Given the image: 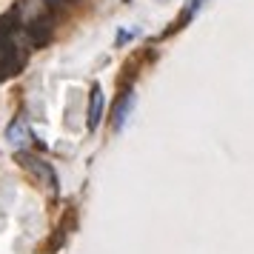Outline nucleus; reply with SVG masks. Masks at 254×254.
<instances>
[{"instance_id":"2","label":"nucleus","mask_w":254,"mask_h":254,"mask_svg":"<svg viewBox=\"0 0 254 254\" xmlns=\"http://www.w3.org/2000/svg\"><path fill=\"white\" fill-rule=\"evenodd\" d=\"M6 140H9V146L17 151H23L29 146V140H32V131L26 126V120H12L9 128H6Z\"/></svg>"},{"instance_id":"3","label":"nucleus","mask_w":254,"mask_h":254,"mask_svg":"<svg viewBox=\"0 0 254 254\" xmlns=\"http://www.w3.org/2000/svg\"><path fill=\"white\" fill-rule=\"evenodd\" d=\"M103 106H106V97H103V89L94 86L92 89V97H89V128H97L100 120H103Z\"/></svg>"},{"instance_id":"5","label":"nucleus","mask_w":254,"mask_h":254,"mask_svg":"<svg viewBox=\"0 0 254 254\" xmlns=\"http://www.w3.org/2000/svg\"><path fill=\"white\" fill-rule=\"evenodd\" d=\"M46 3H66V0H46Z\"/></svg>"},{"instance_id":"4","label":"nucleus","mask_w":254,"mask_h":254,"mask_svg":"<svg viewBox=\"0 0 254 254\" xmlns=\"http://www.w3.org/2000/svg\"><path fill=\"white\" fill-rule=\"evenodd\" d=\"M131 106H134V92H131V89H126V92H123V97H120V103H117V109H115V128H117V131L126 126L128 115H131Z\"/></svg>"},{"instance_id":"1","label":"nucleus","mask_w":254,"mask_h":254,"mask_svg":"<svg viewBox=\"0 0 254 254\" xmlns=\"http://www.w3.org/2000/svg\"><path fill=\"white\" fill-rule=\"evenodd\" d=\"M17 157H20V166H23L26 172L37 180V186H43V189H49V191H58V177H55V169H52L46 160H40V157L29 154V151H17Z\"/></svg>"}]
</instances>
